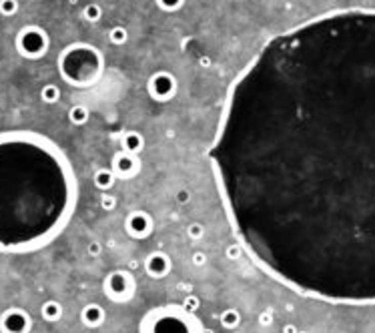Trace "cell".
Returning a JSON list of instances; mask_svg holds the SVG:
<instances>
[{"label": "cell", "mask_w": 375, "mask_h": 333, "mask_svg": "<svg viewBox=\"0 0 375 333\" xmlns=\"http://www.w3.org/2000/svg\"><path fill=\"white\" fill-rule=\"evenodd\" d=\"M239 245L311 297L375 301V12L275 34L231 82L209 147Z\"/></svg>", "instance_id": "1"}, {"label": "cell", "mask_w": 375, "mask_h": 333, "mask_svg": "<svg viewBox=\"0 0 375 333\" xmlns=\"http://www.w3.org/2000/svg\"><path fill=\"white\" fill-rule=\"evenodd\" d=\"M78 183L64 151L34 131L0 133V253L43 249L76 209Z\"/></svg>", "instance_id": "2"}, {"label": "cell", "mask_w": 375, "mask_h": 333, "mask_svg": "<svg viewBox=\"0 0 375 333\" xmlns=\"http://www.w3.org/2000/svg\"><path fill=\"white\" fill-rule=\"evenodd\" d=\"M105 56L89 43H70L56 58L60 78L76 89L95 87L105 72Z\"/></svg>", "instance_id": "3"}, {"label": "cell", "mask_w": 375, "mask_h": 333, "mask_svg": "<svg viewBox=\"0 0 375 333\" xmlns=\"http://www.w3.org/2000/svg\"><path fill=\"white\" fill-rule=\"evenodd\" d=\"M14 47L16 53L26 58V60H38L49 53L51 49V38L49 32L38 26V24H26L16 32L14 38Z\"/></svg>", "instance_id": "4"}, {"label": "cell", "mask_w": 375, "mask_h": 333, "mask_svg": "<svg viewBox=\"0 0 375 333\" xmlns=\"http://www.w3.org/2000/svg\"><path fill=\"white\" fill-rule=\"evenodd\" d=\"M197 325L189 315H181V313H159V315H149L145 325H143V333H195Z\"/></svg>", "instance_id": "5"}, {"label": "cell", "mask_w": 375, "mask_h": 333, "mask_svg": "<svg viewBox=\"0 0 375 333\" xmlns=\"http://www.w3.org/2000/svg\"><path fill=\"white\" fill-rule=\"evenodd\" d=\"M179 91L177 76L169 70H157L147 80V93L155 103H169Z\"/></svg>", "instance_id": "6"}, {"label": "cell", "mask_w": 375, "mask_h": 333, "mask_svg": "<svg viewBox=\"0 0 375 333\" xmlns=\"http://www.w3.org/2000/svg\"><path fill=\"white\" fill-rule=\"evenodd\" d=\"M105 291L112 301H127L135 293V281L127 271H112L105 281Z\"/></svg>", "instance_id": "7"}, {"label": "cell", "mask_w": 375, "mask_h": 333, "mask_svg": "<svg viewBox=\"0 0 375 333\" xmlns=\"http://www.w3.org/2000/svg\"><path fill=\"white\" fill-rule=\"evenodd\" d=\"M30 327H32V319L20 307H10L0 315V331L2 333H28Z\"/></svg>", "instance_id": "8"}, {"label": "cell", "mask_w": 375, "mask_h": 333, "mask_svg": "<svg viewBox=\"0 0 375 333\" xmlns=\"http://www.w3.org/2000/svg\"><path fill=\"white\" fill-rule=\"evenodd\" d=\"M110 169H112L116 179L131 181V179H135L141 173V159H139V155H131V153L118 151L112 157V161H110Z\"/></svg>", "instance_id": "9"}, {"label": "cell", "mask_w": 375, "mask_h": 333, "mask_svg": "<svg viewBox=\"0 0 375 333\" xmlns=\"http://www.w3.org/2000/svg\"><path fill=\"white\" fill-rule=\"evenodd\" d=\"M153 217L147 211H131L124 219V229L135 239H147L153 233Z\"/></svg>", "instance_id": "10"}, {"label": "cell", "mask_w": 375, "mask_h": 333, "mask_svg": "<svg viewBox=\"0 0 375 333\" xmlns=\"http://www.w3.org/2000/svg\"><path fill=\"white\" fill-rule=\"evenodd\" d=\"M120 149L131 155H141V151L145 149V137L139 131H127L120 137Z\"/></svg>", "instance_id": "11"}, {"label": "cell", "mask_w": 375, "mask_h": 333, "mask_svg": "<svg viewBox=\"0 0 375 333\" xmlns=\"http://www.w3.org/2000/svg\"><path fill=\"white\" fill-rule=\"evenodd\" d=\"M169 269H171V261H169V257L162 255V253H153V255L147 259V271H149V275H153V277H162V275H166Z\"/></svg>", "instance_id": "12"}, {"label": "cell", "mask_w": 375, "mask_h": 333, "mask_svg": "<svg viewBox=\"0 0 375 333\" xmlns=\"http://www.w3.org/2000/svg\"><path fill=\"white\" fill-rule=\"evenodd\" d=\"M93 183H95V187H97L99 191H105V193H107V191H110V189L114 187L116 177H114V173H112L110 166H101V169L95 171Z\"/></svg>", "instance_id": "13"}, {"label": "cell", "mask_w": 375, "mask_h": 333, "mask_svg": "<svg viewBox=\"0 0 375 333\" xmlns=\"http://www.w3.org/2000/svg\"><path fill=\"white\" fill-rule=\"evenodd\" d=\"M103 319H105V311H103L101 305L93 303V305H87V307L82 309V321H85L89 327H97V325H101Z\"/></svg>", "instance_id": "14"}, {"label": "cell", "mask_w": 375, "mask_h": 333, "mask_svg": "<svg viewBox=\"0 0 375 333\" xmlns=\"http://www.w3.org/2000/svg\"><path fill=\"white\" fill-rule=\"evenodd\" d=\"M40 313H43V317H45L47 321H58L60 315H62V305H60L58 301H54V299H49V301L43 303Z\"/></svg>", "instance_id": "15"}, {"label": "cell", "mask_w": 375, "mask_h": 333, "mask_svg": "<svg viewBox=\"0 0 375 333\" xmlns=\"http://www.w3.org/2000/svg\"><path fill=\"white\" fill-rule=\"evenodd\" d=\"M89 118H91V112H89V109H87L85 105H74V107H70V111H68V120H70L72 124L82 127V124H87Z\"/></svg>", "instance_id": "16"}, {"label": "cell", "mask_w": 375, "mask_h": 333, "mask_svg": "<svg viewBox=\"0 0 375 333\" xmlns=\"http://www.w3.org/2000/svg\"><path fill=\"white\" fill-rule=\"evenodd\" d=\"M108 40L114 45V47H120L129 40V30L122 26V24H114L110 30H108Z\"/></svg>", "instance_id": "17"}, {"label": "cell", "mask_w": 375, "mask_h": 333, "mask_svg": "<svg viewBox=\"0 0 375 333\" xmlns=\"http://www.w3.org/2000/svg\"><path fill=\"white\" fill-rule=\"evenodd\" d=\"M40 101L43 103H47V105H54V103H58L60 101V89L56 87V85H45L43 89H40Z\"/></svg>", "instance_id": "18"}, {"label": "cell", "mask_w": 375, "mask_h": 333, "mask_svg": "<svg viewBox=\"0 0 375 333\" xmlns=\"http://www.w3.org/2000/svg\"><path fill=\"white\" fill-rule=\"evenodd\" d=\"M82 18L87 20V22H99L101 18H103V8H101V4H89V6H85V10H82Z\"/></svg>", "instance_id": "19"}, {"label": "cell", "mask_w": 375, "mask_h": 333, "mask_svg": "<svg viewBox=\"0 0 375 333\" xmlns=\"http://www.w3.org/2000/svg\"><path fill=\"white\" fill-rule=\"evenodd\" d=\"M187 0H155V4L161 8L162 12H179L185 6Z\"/></svg>", "instance_id": "20"}, {"label": "cell", "mask_w": 375, "mask_h": 333, "mask_svg": "<svg viewBox=\"0 0 375 333\" xmlns=\"http://www.w3.org/2000/svg\"><path fill=\"white\" fill-rule=\"evenodd\" d=\"M20 8L18 0H0V14L2 16H14Z\"/></svg>", "instance_id": "21"}, {"label": "cell", "mask_w": 375, "mask_h": 333, "mask_svg": "<svg viewBox=\"0 0 375 333\" xmlns=\"http://www.w3.org/2000/svg\"><path fill=\"white\" fill-rule=\"evenodd\" d=\"M221 323L225 325V327H229V329H233L237 323H239V313L235 311V309H227L223 315H221Z\"/></svg>", "instance_id": "22"}, {"label": "cell", "mask_w": 375, "mask_h": 333, "mask_svg": "<svg viewBox=\"0 0 375 333\" xmlns=\"http://www.w3.org/2000/svg\"><path fill=\"white\" fill-rule=\"evenodd\" d=\"M187 235H189L191 239H201V237L205 235V227H203L201 223H191V225L187 227Z\"/></svg>", "instance_id": "23"}, {"label": "cell", "mask_w": 375, "mask_h": 333, "mask_svg": "<svg viewBox=\"0 0 375 333\" xmlns=\"http://www.w3.org/2000/svg\"><path fill=\"white\" fill-rule=\"evenodd\" d=\"M101 207H103L105 211H114V209H116V197L105 193L103 199H101Z\"/></svg>", "instance_id": "24"}, {"label": "cell", "mask_w": 375, "mask_h": 333, "mask_svg": "<svg viewBox=\"0 0 375 333\" xmlns=\"http://www.w3.org/2000/svg\"><path fill=\"white\" fill-rule=\"evenodd\" d=\"M175 199H177L179 205H187V203L191 201V191H189V189H179V191L175 193Z\"/></svg>", "instance_id": "25"}, {"label": "cell", "mask_w": 375, "mask_h": 333, "mask_svg": "<svg viewBox=\"0 0 375 333\" xmlns=\"http://www.w3.org/2000/svg\"><path fill=\"white\" fill-rule=\"evenodd\" d=\"M89 253H91V255H99V253H101V245H99L97 241L91 243V245H89Z\"/></svg>", "instance_id": "26"}, {"label": "cell", "mask_w": 375, "mask_h": 333, "mask_svg": "<svg viewBox=\"0 0 375 333\" xmlns=\"http://www.w3.org/2000/svg\"><path fill=\"white\" fill-rule=\"evenodd\" d=\"M205 261H207V257H205L203 253H195V257H193V263H195V265H203Z\"/></svg>", "instance_id": "27"}, {"label": "cell", "mask_w": 375, "mask_h": 333, "mask_svg": "<svg viewBox=\"0 0 375 333\" xmlns=\"http://www.w3.org/2000/svg\"><path fill=\"white\" fill-rule=\"evenodd\" d=\"M269 321H271V315H269V313H263V315H261V323H269Z\"/></svg>", "instance_id": "28"}, {"label": "cell", "mask_w": 375, "mask_h": 333, "mask_svg": "<svg viewBox=\"0 0 375 333\" xmlns=\"http://www.w3.org/2000/svg\"><path fill=\"white\" fill-rule=\"evenodd\" d=\"M285 333H295V329H293V325H287V329H285Z\"/></svg>", "instance_id": "29"}]
</instances>
